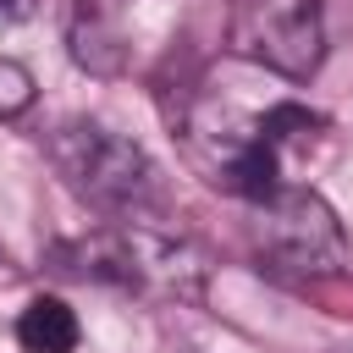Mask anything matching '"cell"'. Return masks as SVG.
<instances>
[{
	"instance_id": "cell-8",
	"label": "cell",
	"mask_w": 353,
	"mask_h": 353,
	"mask_svg": "<svg viewBox=\"0 0 353 353\" xmlns=\"http://www.w3.org/2000/svg\"><path fill=\"white\" fill-rule=\"evenodd\" d=\"M33 105V72L22 61H6L0 55V121L6 116H22Z\"/></svg>"
},
{
	"instance_id": "cell-3",
	"label": "cell",
	"mask_w": 353,
	"mask_h": 353,
	"mask_svg": "<svg viewBox=\"0 0 353 353\" xmlns=\"http://www.w3.org/2000/svg\"><path fill=\"white\" fill-rule=\"evenodd\" d=\"M259 248L276 270H287L298 281H325V276L353 270V243H347L336 210L314 188H292V182H281L259 204Z\"/></svg>"
},
{
	"instance_id": "cell-6",
	"label": "cell",
	"mask_w": 353,
	"mask_h": 353,
	"mask_svg": "<svg viewBox=\"0 0 353 353\" xmlns=\"http://www.w3.org/2000/svg\"><path fill=\"white\" fill-rule=\"evenodd\" d=\"M66 39H72V61L88 66V72H116L121 66V44H116V33L94 11H77L72 28H66Z\"/></svg>"
},
{
	"instance_id": "cell-7",
	"label": "cell",
	"mask_w": 353,
	"mask_h": 353,
	"mask_svg": "<svg viewBox=\"0 0 353 353\" xmlns=\"http://www.w3.org/2000/svg\"><path fill=\"white\" fill-rule=\"evenodd\" d=\"M254 127H259V138H265V143L281 154L287 143H298V138L320 132V127H325V116H314V110H309V105H298V99H281V105H270V110H265Z\"/></svg>"
},
{
	"instance_id": "cell-2",
	"label": "cell",
	"mask_w": 353,
	"mask_h": 353,
	"mask_svg": "<svg viewBox=\"0 0 353 353\" xmlns=\"http://www.w3.org/2000/svg\"><path fill=\"white\" fill-rule=\"evenodd\" d=\"M72 270L83 281H110V287H127V292H154V298H199L204 287V265H199V248L188 237H171L149 221H121V226H105L94 232L88 243H77L72 254Z\"/></svg>"
},
{
	"instance_id": "cell-9",
	"label": "cell",
	"mask_w": 353,
	"mask_h": 353,
	"mask_svg": "<svg viewBox=\"0 0 353 353\" xmlns=\"http://www.w3.org/2000/svg\"><path fill=\"white\" fill-rule=\"evenodd\" d=\"M39 11V0H0V22H28Z\"/></svg>"
},
{
	"instance_id": "cell-1",
	"label": "cell",
	"mask_w": 353,
	"mask_h": 353,
	"mask_svg": "<svg viewBox=\"0 0 353 353\" xmlns=\"http://www.w3.org/2000/svg\"><path fill=\"white\" fill-rule=\"evenodd\" d=\"M50 160L66 176V188L110 215L138 221L154 204V160L143 154V143H132L127 132L72 116L50 132Z\"/></svg>"
},
{
	"instance_id": "cell-5",
	"label": "cell",
	"mask_w": 353,
	"mask_h": 353,
	"mask_svg": "<svg viewBox=\"0 0 353 353\" xmlns=\"http://www.w3.org/2000/svg\"><path fill=\"white\" fill-rule=\"evenodd\" d=\"M83 325L61 298H28V309L17 314V347L22 353H77Z\"/></svg>"
},
{
	"instance_id": "cell-4",
	"label": "cell",
	"mask_w": 353,
	"mask_h": 353,
	"mask_svg": "<svg viewBox=\"0 0 353 353\" xmlns=\"http://www.w3.org/2000/svg\"><path fill=\"white\" fill-rule=\"evenodd\" d=\"M226 44H232V55H243L287 83H309L325 61L320 0H232Z\"/></svg>"
}]
</instances>
